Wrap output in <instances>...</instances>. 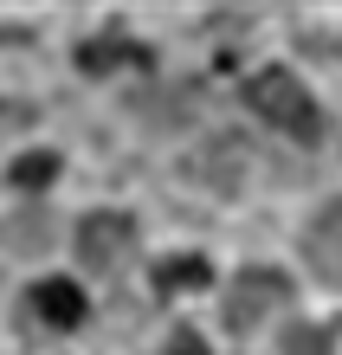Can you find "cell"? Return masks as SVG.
<instances>
[{
  "instance_id": "3957f363",
  "label": "cell",
  "mask_w": 342,
  "mask_h": 355,
  "mask_svg": "<svg viewBox=\"0 0 342 355\" xmlns=\"http://www.w3.org/2000/svg\"><path fill=\"white\" fill-rule=\"evenodd\" d=\"M130 245H136V220L130 214H84V226H78V259H84V271H110Z\"/></svg>"
},
{
  "instance_id": "30bf717a",
  "label": "cell",
  "mask_w": 342,
  "mask_h": 355,
  "mask_svg": "<svg viewBox=\"0 0 342 355\" xmlns=\"http://www.w3.org/2000/svg\"><path fill=\"white\" fill-rule=\"evenodd\" d=\"M284 355H330V336L316 323H297L291 336H284Z\"/></svg>"
},
{
  "instance_id": "8fae6325",
  "label": "cell",
  "mask_w": 342,
  "mask_h": 355,
  "mask_svg": "<svg viewBox=\"0 0 342 355\" xmlns=\"http://www.w3.org/2000/svg\"><path fill=\"white\" fill-rule=\"evenodd\" d=\"M168 355H207V343L194 336V329H181V336H175V343H168Z\"/></svg>"
},
{
  "instance_id": "277c9868",
  "label": "cell",
  "mask_w": 342,
  "mask_h": 355,
  "mask_svg": "<svg viewBox=\"0 0 342 355\" xmlns=\"http://www.w3.org/2000/svg\"><path fill=\"white\" fill-rule=\"evenodd\" d=\"M26 317H39L46 329H78L84 323V291L71 278H39L26 291Z\"/></svg>"
},
{
  "instance_id": "8992f818",
  "label": "cell",
  "mask_w": 342,
  "mask_h": 355,
  "mask_svg": "<svg viewBox=\"0 0 342 355\" xmlns=\"http://www.w3.org/2000/svg\"><path fill=\"white\" fill-rule=\"evenodd\" d=\"M117 65H130V71H148V52L136 46V39H123V33H103L91 39V46H78V71H117Z\"/></svg>"
},
{
  "instance_id": "5b68a950",
  "label": "cell",
  "mask_w": 342,
  "mask_h": 355,
  "mask_svg": "<svg viewBox=\"0 0 342 355\" xmlns=\"http://www.w3.org/2000/svg\"><path fill=\"white\" fill-rule=\"evenodd\" d=\"M304 259H310L316 278L342 284V200H330L323 214L310 220V233H304Z\"/></svg>"
},
{
  "instance_id": "6da1fadb",
  "label": "cell",
  "mask_w": 342,
  "mask_h": 355,
  "mask_svg": "<svg viewBox=\"0 0 342 355\" xmlns=\"http://www.w3.org/2000/svg\"><path fill=\"white\" fill-rule=\"evenodd\" d=\"M246 103H252L265 123H277L284 136H297V142H316V136H323V110H316V97L297 85L291 71H277V65L246 78Z\"/></svg>"
},
{
  "instance_id": "7a4b0ae2",
  "label": "cell",
  "mask_w": 342,
  "mask_h": 355,
  "mask_svg": "<svg viewBox=\"0 0 342 355\" xmlns=\"http://www.w3.org/2000/svg\"><path fill=\"white\" fill-rule=\"evenodd\" d=\"M284 297H291V278H284V271H271V265H259V271H239V278H232L220 317H226V329H259Z\"/></svg>"
},
{
  "instance_id": "9c48e42d",
  "label": "cell",
  "mask_w": 342,
  "mask_h": 355,
  "mask_svg": "<svg viewBox=\"0 0 342 355\" xmlns=\"http://www.w3.org/2000/svg\"><path fill=\"white\" fill-rule=\"evenodd\" d=\"M7 239L19 245V252H46V245H52V220H46V214H19V220L7 226Z\"/></svg>"
},
{
  "instance_id": "52a82bcc",
  "label": "cell",
  "mask_w": 342,
  "mask_h": 355,
  "mask_svg": "<svg viewBox=\"0 0 342 355\" xmlns=\"http://www.w3.org/2000/svg\"><path fill=\"white\" fill-rule=\"evenodd\" d=\"M207 278H213V271H207V259H194V252H175V259L155 265V291H200Z\"/></svg>"
},
{
  "instance_id": "ba28073f",
  "label": "cell",
  "mask_w": 342,
  "mask_h": 355,
  "mask_svg": "<svg viewBox=\"0 0 342 355\" xmlns=\"http://www.w3.org/2000/svg\"><path fill=\"white\" fill-rule=\"evenodd\" d=\"M52 175H58V155H52V149H33V155H19V162H13V187H19V194H39V187H52Z\"/></svg>"
}]
</instances>
